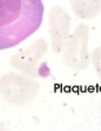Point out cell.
I'll return each mask as SVG.
<instances>
[{
    "label": "cell",
    "instance_id": "cell-5",
    "mask_svg": "<svg viewBox=\"0 0 101 131\" xmlns=\"http://www.w3.org/2000/svg\"><path fill=\"white\" fill-rule=\"evenodd\" d=\"M49 34L52 39V50L55 54L62 52L70 37V18L67 11L60 6L49 9Z\"/></svg>",
    "mask_w": 101,
    "mask_h": 131
},
{
    "label": "cell",
    "instance_id": "cell-8",
    "mask_svg": "<svg viewBox=\"0 0 101 131\" xmlns=\"http://www.w3.org/2000/svg\"><path fill=\"white\" fill-rule=\"evenodd\" d=\"M0 131H8V129H6L5 126H3V125H0Z\"/></svg>",
    "mask_w": 101,
    "mask_h": 131
},
{
    "label": "cell",
    "instance_id": "cell-9",
    "mask_svg": "<svg viewBox=\"0 0 101 131\" xmlns=\"http://www.w3.org/2000/svg\"><path fill=\"white\" fill-rule=\"evenodd\" d=\"M100 112H101V102H100Z\"/></svg>",
    "mask_w": 101,
    "mask_h": 131
},
{
    "label": "cell",
    "instance_id": "cell-4",
    "mask_svg": "<svg viewBox=\"0 0 101 131\" xmlns=\"http://www.w3.org/2000/svg\"><path fill=\"white\" fill-rule=\"evenodd\" d=\"M47 53V43L42 38L34 40L30 46L20 50L19 52L9 58L8 63L11 66L22 72L28 78H37L40 77L38 64L39 60Z\"/></svg>",
    "mask_w": 101,
    "mask_h": 131
},
{
    "label": "cell",
    "instance_id": "cell-6",
    "mask_svg": "<svg viewBox=\"0 0 101 131\" xmlns=\"http://www.w3.org/2000/svg\"><path fill=\"white\" fill-rule=\"evenodd\" d=\"M70 7L79 19L88 20L101 12V0H70Z\"/></svg>",
    "mask_w": 101,
    "mask_h": 131
},
{
    "label": "cell",
    "instance_id": "cell-1",
    "mask_svg": "<svg viewBox=\"0 0 101 131\" xmlns=\"http://www.w3.org/2000/svg\"><path fill=\"white\" fill-rule=\"evenodd\" d=\"M42 0H0V50L14 47L38 31Z\"/></svg>",
    "mask_w": 101,
    "mask_h": 131
},
{
    "label": "cell",
    "instance_id": "cell-3",
    "mask_svg": "<svg viewBox=\"0 0 101 131\" xmlns=\"http://www.w3.org/2000/svg\"><path fill=\"white\" fill-rule=\"evenodd\" d=\"M88 26L85 24H80L75 28L73 34H70L66 46V51L64 53V63L66 66L74 71H82L88 67Z\"/></svg>",
    "mask_w": 101,
    "mask_h": 131
},
{
    "label": "cell",
    "instance_id": "cell-2",
    "mask_svg": "<svg viewBox=\"0 0 101 131\" xmlns=\"http://www.w3.org/2000/svg\"><path fill=\"white\" fill-rule=\"evenodd\" d=\"M39 84L25 74L16 72L0 77V97L7 104L24 107L33 101L39 92Z\"/></svg>",
    "mask_w": 101,
    "mask_h": 131
},
{
    "label": "cell",
    "instance_id": "cell-7",
    "mask_svg": "<svg viewBox=\"0 0 101 131\" xmlns=\"http://www.w3.org/2000/svg\"><path fill=\"white\" fill-rule=\"evenodd\" d=\"M89 60L93 64V67L101 82V46H98L96 49L93 50L91 57H89Z\"/></svg>",
    "mask_w": 101,
    "mask_h": 131
}]
</instances>
